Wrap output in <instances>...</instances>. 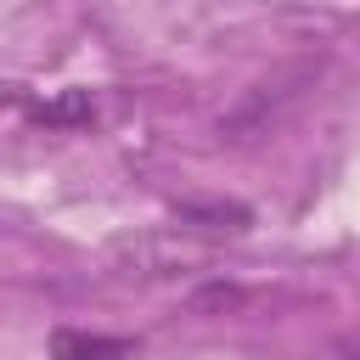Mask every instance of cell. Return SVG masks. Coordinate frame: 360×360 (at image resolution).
Masks as SVG:
<instances>
[{"label": "cell", "instance_id": "2", "mask_svg": "<svg viewBox=\"0 0 360 360\" xmlns=\"http://www.w3.org/2000/svg\"><path fill=\"white\" fill-rule=\"evenodd\" d=\"M349 360H360V349H349Z\"/></svg>", "mask_w": 360, "mask_h": 360}, {"label": "cell", "instance_id": "1", "mask_svg": "<svg viewBox=\"0 0 360 360\" xmlns=\"http://www.w3.org/2000/svg\"><path fill=\"white\" fill-rule=\"evenodd\" d=\"M129 354H135L129 338H84V332L51 338V360H129Z\"/></svg>", "mask_w": 360, "mask_h": 360}]
</instances>
